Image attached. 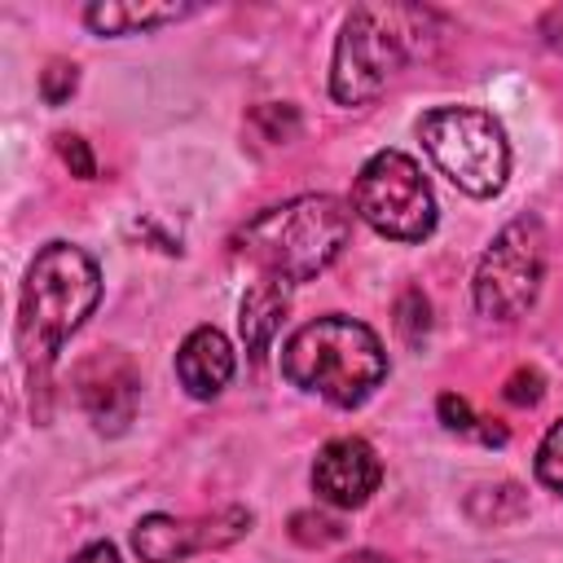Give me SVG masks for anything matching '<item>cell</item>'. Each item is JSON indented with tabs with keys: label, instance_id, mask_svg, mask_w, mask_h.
Segmentation results:
<instances>
[{
	"label": "cell",
	"instance_id": "23",
	"mask_svg": "<svg viewBox=\"0 0 563 563\" xmlns=\"http://www.w3.org/2000/svg\"><path fill=\"white\" fill-rule=\"evenodd\" d=\"M339 563H387V559L374 554V550H356V554H347V559H339Z\"/></svg>",
	"mask_w": 563,
	"mask_h": 563
},
{
	"label": "cell",
	"instance_id": "12",
	"mask_svg": "<svg viewBox=\"0 0 563 563\" xmlns=\"http://www.w3.org/2000/svg\"><path fill=\"white\" fill-rule=\"evenodd\" d=\"M185 13H194V4H128V0H101L84 9V22L97 35H136V31H154L163 22H180Z\"/></svg>",
	"mask_w": 563,
	"mask_h": 563
},
{
	"label": "cell",
	"instance_id": "2",
	"mask_svg": "<svg viewBox=\"0 0 563 563\" xmlns=\"http://www.w3.org/2000/svg\"><path fill=\"white\" fill-rule=\"evenodd\" d=\"M431 13L413 4H356L339 31L330 62V92L339 106L374 101L422 48Z\"/></svg>",
	"mask_w": 563,
	"mask_h": 563
},
{
	"label": "cell",
	"instance_id": "18",
	"mask_svg": "<svg viewBox=\"0 0 563 563\" xmlns=\"http://www.w3.org/2000/svg\"><path fill=\"white\" fill-rule=\"evenodd\" d=\"M506 400L510 405H537L541 400V374L537 369H515L506 378Z\"/></svg>",
	"mask_w": 563,
	"mask_h": 563
},
{
	"label": "cell",
	"instance_id": "11",
	"mask_svg": "<svg viewBox=\"0 0 563 563\" xmlns=\"http://www.w3.org/2000/svg\"><path fill=\"white\" fill-rule=\"evenodd\" d=\"M176 378L189 396L211 400L233 378V347L216 325H198L176 352Z\"/></svg>",
	"mask_w": 563,
	"mask_h": 563
},
{
	"label": "cell",
	"instance_id": "15",
	"mask_svg": "<svg viewBox=\"0 0 563 563\" xmlns=\"http://www.w3.org/2000/svg\"><path fill=\"white\" fill-rule=\"evenodd\" d=\"M396 330L405 334V343H422V334H427V299H422V290H405L400 295V303H396Z\"/></svg>",
	"mask_w": 563,
	"mask_h": 563
},
{
	"label": "cell",
	"instance_id": "20",
	"mask_svg": "<svg viewBox=\"0 0 563 563\" xmlns=\"http://www.w3.org/2000/svg\"><path fill=\"white\" fill-rule=\"evenodd\" d=\"M440 418H444V427L449 431H475V413H471V405L462 400V396H453V391H444L440 396Z\"/></svg>",
	"mask_w": 563,
	"mask_h": 563
},
{
	"label": "cell",
	"instance_id": "14",
	"mask_svg": "<svg viewBox=\"0 0 563 563\" xmlns=\"http://www.w3.org/2000/svg\"><path fill=\"white\" fill-rule=\"evenodd\" d=\"M537 475H541L545 488H554L563 497V418L545 431V440L537 449Z\"/></svg>",
	"mask_w": 563,
	"mask_h": 563
},
{
	"label": "cell",
	"instance_id": "19",
	"mask_svg": "<svg viewBox=\"0 0 563 563\" xmlns=\"http://www.w3.org/2000/svg\"><path fill=\"white\" fill-rule=\"evenodd\" d=\"M290 532H295L299 541H308V545H312V541H317V545H325V541H334V537H339V523H334V519H325V515H317V519H312V515H295V528H290Z\"/></svg>",
	"mask_w": 563,
	"mask_h": 563
},
{
	"label": "cell",
	"instance_id": "5",
	"mask_svg": "<svg viewBox=\"0 0 563 563\" xmlns=\"http://www.w3.org/2000/svg\"><path fill=\"white\" fill-rule=\"evenodd\" d=\"M422 150L431 163L471 198H493L510 172V145L501 123L475 106H435L418 119Z\"/></svg>",
	"mask_w": 563,
	"mask_h": 563
},
{
	"label": "cell",
	"instance_id": "8",
	"mask_svg": "<svg viewBox=\"0 0 563 563\" xmlns=\"http://www.w3.org/2000/svg\"><path fill=\"white\" fill-rule=\"evenodd\" d=\"M251 528L246 510H220L211 519H176V515H150L132 528V550L145 563H176L194 550L229 545Z\"/></svg>",
	"mask_w": 563,
	"mask_h": 563
},
{
	"label": "cell",
	"instance_id": "7",
	"mask_svg": "<svg viewBox=\"0 0 563 563\" xmlns=\"http://www.w3.org/2000/svg\"><path fill=\"white\" fill-rule=\"evenodd\" d=\"M545 268V233L532 216L510 220L475 268V308L493 321H515L532 308Z\"/></svg>",
	"mask_w": 563,
	"mask_h": 563
},
{
	"label": "cell",
	"instance_id": "16",
	"mask_svg": "<svg viewBox=\"0 0 563 563\" xmlns=\"http://www.w3.org/2000/svg\"><path fill=\"white\" fill-rule=\"evenodd\" d=\"M75 84H79V75H75L70 62H48V70L40 75V92H44L48 106H62L75 92Z\"/></svg>",
	"mask_w": 563,
	"mask_h": 563
},
{
	"label": "cell",
	"instance_id": "21",
	"mask_svg": "<svg viewBox=\"0 0 563 563\" xmlns=\"http://www.w3.org/2000/svg\"><path fill=\"white\" fill-rule=\"evenodd\" d=\"M541 40H545L554 53H563V4L545 9V18H541Z\"/></svg>",
	"mask_w": 563,
	"mask_h": 563
},
{
	"label": "cell",
	"instance_id": "4",
	"mask_svg": "<svg viewBox=\"0 0 563 563\" xmlns=\"http://www.w3.org/2000/svg\"><path fill=\"white\" fill-rule=\"evenodd\" d=\"M101 299V273L88 251L70 242H48L22 286L18 303V339L31 361H48L97 308Z\"/></svg>",
	"mask_w": 563,
	"mask_h": 563
},
{
	"label": "cell",
	"instance_id": "17",
	"mask_svg": "<svg viewBox=\"0 0 563 563\" xmlns=\"http://www.w3.org/2000/svg\"><path fill=\"white\" fill-rule=\"evenodd\" d=\"M57 154H62V163H66L79 180H92V176H97V163H92V154H88V141H84V136L62 132V136H57Z\"/></svg>",
	"mask_w": 563,
	"mask_h": 563
},
{
	"label": "cell",
	"instance_id": "22",
	"mask_svg": "<svg viewBox=\"0 0 563 563\" xmlns=\"http://www.w3.org/2000/svg\"><path fill=\"white\" fill-rule=\"evenodd\" d=\"M70 563H119V550H114L110 541H92V545H84Z\"/></svg>",
	"mask_w": 563,
	"mask_h": 563
},
{
	"label": "cell",
	"instance_id": "13",
	"mask_svg": "<svg viewBox=\"0 0 563 563\" xmlns=\"http://www.w3.org/2000/svg\"><path fill=\"white\" fill-rule=\"evenodd\" d=\"M282 317H286V282H268V277H260V282L246 290V299H242V317H238L242 339H246V352H251L255 361L268 352V343H273Z\"/></svg>",
	"mask_w": 563,
	"mask_h": 563
},
{
	"label": "cell",
	"instance_id": "9",
	"mask_svg": "<svg viewBox=\"0 0 563 563\" xmlns=\"http://www.w3.org/2000/svg\"><path fill=\"white\" fill-rule=\"evenodd\" d=\"M79 400L88 409V418L97 422V431H123L136 413V396H141V378L132 369V361L123 352H92L79 374H75Z\"/></svg>",
	"mask_w": 563,
	"mask_h": 563
},
{
	"label": "cell",
	"instance_id": "1",
	"mask_svg": "<svg viewBox=\"0 0 563 563\" xmlns=\"http://www.w3.org/2000/svg\"><path fill=\"white\" fill-rule=\"evenodd\" d=\"M352 211L330 194H303L260 211L238 229L233 251L268 282H312L347 242Z\"/></svg>",
	"mask_w": 563,
	"mask_h": 563
},
{
	"label": "cell",
	"instance_id": "6",
	"mask_svg": "<svg viewBox=\"0 0 563 563\" xmlns=\"http://www.w3.org/2000/svg\"><path fill=\"white\" fill-rule=\"evenodd\" d=\"M356 216L391 242H422L435 229V198L422 167L400 150H378L352 185Z\"/></svg>",
	"mask_w": 563,
	"mask_h": 563
},
{
	"label": "cell",
	"instance_id": "3",
	"mask_svg": "<svg viewBox=\"0 0 563 563\" xmlns=\"http://www.w3.org/2000/svg\"><path fill=\"white\" fill-rule=\"evenodd\" d=\"M282 374L295 387H303L339 409H352L387 378V352L365 321L317 317L286 339Z\"/></svg>",
	"mask_w": 563,
	"mask_h": 563
},
{
	"label": "cell",
	"instance_id": "10",
	"mask_svg": "<svg viewBox=\"0 0 563 563\" xmlns=\"http://www.w3.org/2000/svg\"><path fill=\"white\" fill-rule=\"evenodd\" d=\"M383 479V462L378 453L361 440V435H339L330 440L317 462H312V488L321 501L339 506V510H352V506H365L374 497Z\"/></svg>",
	"mask_w": 563,
	"mask_h": 563
}]
</instances>
